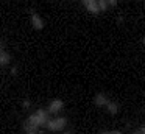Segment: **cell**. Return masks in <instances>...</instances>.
Instances as JSON below:
<instances>
[{
  "label": "cell",
  "mask_w": 145,
  "mask_h": 134,
  "mask_svg": "<svg viewBox=\"0 0 145 134\" xmlns=\"http://www.w3.org/2000/svg\"><path fill=\"white\" fill-rule=\"evenodd\" d=\"M27 120H28L30 123L36 125V126L42 128V126H45V125H47L48 120H50V114H48L47 109H36V111L33 112V114L30 115Z\"/></svg>",
  "instance_id": "6da1fadb"
},
{
  "label": "cell",
  "mask_w": 145,
  "mask_h": 134,
  "mask_svg": "<svg viewBox=\"0 0 145 134\" xmlns=\"http://www.w3.org/2000/svg\"><path fill=\"white\" fill-rule=\"evenodd\" d=\"M66 126H67V118L66 117H53L47 122V125H45V128H47L48 131H52V133L63 131V129H66Z\"/></svg>",
  "instance_id": "7a4b0ae2"
},
{
  "label": "cell",
  "mask_w": 145,
  "mask_h": 134,
  "mask_svg": "<svg viewBox=\"0 0 145 134\" xmlns=\"http://www.w3.org/2000/svg\"><path fill=\"white\" fill-rule=\"evenodd\" d=\"M64 109V101L63 100H52L50 103H48V108H47V111H48V114H53V115H56V114H59L61 111Z\"/></svg>",
  "instance_id": "3957f363"
},
{
  "label": "cell",
  "mask_w": 145,
  "mask_h": 134,
  "mask_svg": "<svg viewBox=\"0 0 145 134\" xmlns=\"http://www.w3.org/2000/svg\"><path fill=\"white\" fill-rule=\"evenodd\" d=\"M81 2H83V6H84L91 14H98V12H101L98 0H81Z\"/></svg>",
  "instance_id": "277c9868"
},
{
  "label": "cell",
  "mask_w": 145,
  "mask_h": 134,
  "mask_svg": "<svg viewBox=\"0 0 145 134\" xmlns=\"http://www.w3.org/2000/svg\"><path fill=\"white\" fill-rule=\"evenodd\" d=\"M24 133H25V134H44V131H42L39 126L30 123V122L27 120L25 123H24Z\"/></svg>",
  "instance_id": "5b68a950"
},
{
  "label": "cell",
  "mask_w": 145,
  "mask_h": 134,
  "mask_svg": "<svg viewBox=\"0 0 145 134\" xmlns=\"http://www.w3.org/2000/svg\"><path fill=\"white\" fill-rule=\"evenodd\" d=\"M31 25L35 30H42L44 28V20H42V17L39 14L31 12Z\"/></svg>",
  "instance_id": "8992f818"
},
{
  "label": "cell",
  "mask_w": 145,
  "mask_h": 134,
  "mask_svg": "<svg viewBox=\"0 0 145 134\" xmlns=\"http://www.w3.org/2000/svg\"><path fill=\"white\" fill-rule=\"evenodd\" d=\"M108 101H109V98H108L105 93H97L95 95V98H94V103H95V106H98V108H106V105H108Z\"/></svg>",
  "instance_id": "52a82bcc"
},
{
  "label": "cell",
  "mask_w": 145,
  "mask_h": 134,
  "mask_svg": "<svg viewBox=\"0 0 145 134\" xmlns=\"http://www.w3.org/2000/svg\"><path fill=\"white\" fill-rule=\"evenodd\" d=\"M10 62H11L10 53L5 52V50H2V52H0V67H7Z\"/></svg>",
  "instance_id": "ba28073f"
},
{
  "label": "cell",
  "mask_w": 145,
  "mask_h": 134,
  "mask_svg": "<svg viewBox=\"0 0 145 134\" xmlns=\"http://www.w3.org/2000/svg\"><path fill=\"white\" fill-rule=\"evenodd\" d=\"M105 109H106L109 114H117V112L120 111V106H119V103H116V101H112V100H109Z\"/></svg>",
  "instance_id": "9c48e42d"
},
{
  "label": "cell",
  "mask_w": 145,
  "mask_h": 134,
  "mask_svg": "<svg viewBox=\"0 0 145 134\" xmlns=\"http://www.w3.org/2000/svg\"><path fill=\"white\" fill-rule=\"evenodd\" d=\"M98 5H100V11H106V9L109 8L106 0H98Z\"/></svg>",
  "instance_id": "30bf717a"
},
{
  "label": "cell",
  "mask_w": 145,
  "mask_h": 134,
  "mask_svg": "<svg viewBox=\"0 0 145 134\" xmlns=\"http://www.w3.org/2000/svg\"><path fill=\"white\" fill-rule=\"evenodd\" d=\"M22 108H24V109H30V108H31V101H30V100H24Z\"/></svg>",
  "instance_id": "8fae6325"
},
{
  "label": "cell",
  "mask_w": 145,
  "mask_h": 134,
  "mask_svg": "<svg viewBox=\"0 0 145 134\" xmlns=\"http://www.w3.org/2000/svg\"><path fill=\"white\" fill-rule=\"evenodd\" d=\"M133 134H145V126H140V128H137V129H136Z\"/></svg>",
  "instance_id": "7c38bea8"
},
{
  "label": "cell",
  "mask_w": 145,
  "mask_h": 134,
  "mask_svg": "<svg viewBox=\"0 0 145 134\" xmlns=\"http://www.w3.org/2000/svg\"><path fill=\"white\" fill-rule=\"evenodd\" d=\"M106 2H108V5H109V8H112V6L117 5V0H106Z\"/></svg>",
  "instance_id": "4fadbf2b"
},
{
  "label": "cell",
  "mask_w": 145,
  "mask_h": 134,
  "mask_svg": "<svg viewBox=\"0 0 145 134\" xmlns=\"http://www.w3.org/2000/svg\"><path fill=\"white\" fill-rule=\"evenodd\" d=\"M17 72H19V69H17V65H14V67L11 69V73H13V75H16Z\"/></svg>",
  "instance_id": "5bb4252c"
},
{
  "label": "cell",
  "mask_w": 145,
  "mask_h": 134,
  "mask_svg": "<svg viewBox=\"0 0 145 134\" xmlns=\"http://www.w3.org/2000/svg\"><path fill=\"white\" fill-rule=\"evenodd\" d=\"M109 134H123L122 131H117V129H114V131H109Z\"/></svg>",
  "instance_id": "9a60e30c"
},
{
  "label": "cell",
  "mask_w": 145,
  "mask_h": 134,
  "mask_svg": "<svg viewBox=\"0 0 145 134\" xmlns=\"http://www.w3.org/2000/svg\"><path fill=\"white\" fill-rule=\"evenodd\" d=\"M63 134H75V133H73V131H70V129H67V131H64Z\"/></svg>",
  "instance_id": "2e32d148"
},
{
  "label": "cell",
  "mask_w": 145,
  "mask_h": 134,
  "mask_svg": "<svg viewBox=\"0 0 145 134\" xmlns=\"http://www.w3.org/2000/svg\"><path fill=\"white\" fill-rule=\"evenodd\" d=\"M101 134H109V131H105V133H101Z\"/></svg>",
  "instance_id": "e0dca14e"
},
{
  "label": "cell",
  "mask_w": 145,
  "mask_h": 134,
  "mask_svg": "<svg viewBox=\"0 0 145 134\" xmlns=\"http://www.w3.org/2000/svg\"><path fill=\"white\" fill-rule=\"evenodd\" d=\"M142 42H144V45H145V37H144V41H142Z\"/></svg>",
  "instance_id": "ac0fdd59"
},
{
  "label": "cell",
  "mask_w": 145,
  "mask_h": 134,
  "mask_svg": "<svg viewBox=\"0 0 145 134\" xmlns=\"http://www.w3.org/2000/svg\"><path fill=\"white\" fill-rule=\"evenodd\" d=\"M144 95H145V90H144Z\"/></svg>",
  "instance_id": "d6986e66"
}]
</instances>
